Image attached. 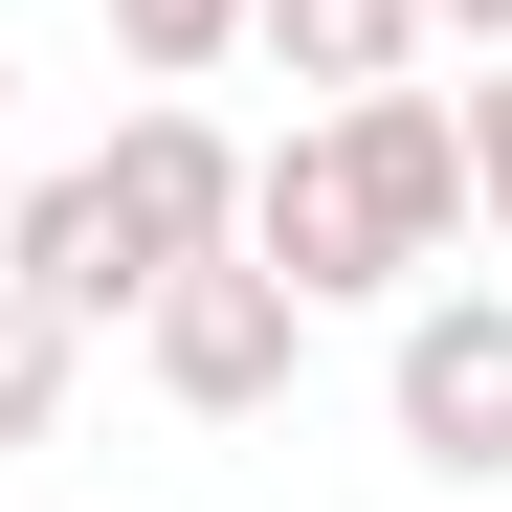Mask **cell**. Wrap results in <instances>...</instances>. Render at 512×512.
<instances>
[{
    "instance_id": "6da1fadb",
    "label": "cell",
    "mask_w": 512,
    "mask_h": 512,
    "mask_svg": "<svg viewBox=\"0 0 512 512\" xmlns=\"http://www.w3.org/2000/svg\"><path fill=\"white\" fill-rule=\"evenodd\" d=\"M468 245V134H446V90H334L312 134H268L245 156V268H268L290 312H357V290H423Z\"/></svg>"
},
{
    "instance_id": "7a4b0ae2",
    "label": "cell",
    "mask_w": 512,
    "mask_h": 512,
    "mask_svg": "<svg viewBox=\"0 0 512 512\" xmlns=\"http://www.w3.org/2000/svg\"><path fill=\"white\" fill-rule=\"evenodd\" d=\"M201 245H245V134L156 90V112H112V156L0 201V290H45L67 334H134L156 268H201Z\"/></svg>"
},
{
    "instance_id": "3957f363",
    "label": "cell",
    "mask_w": 512,
    "mask_h": 512,
    "mask_svg": "<svg viewBox=\"0 0 512 512\" xmlns=\"http://www.w3.org/2000/svg\"><path fill=\"white\" fill-rule=\"evenodd\" d=\"M379 401H401V446L446 468V490H512V268H468V290H401V357H379Z\"/></svg>"
},
{
    "instance_id": "277c9868",
    "label": "cell",
    "mask_w": 512,
    "mask_h": 512,
    "mask_svg": "<svg viewBox=\"0 0 512 512\" xmlns=\"http://www.w3.org/2000/svg\"><path fill=\"white\" fill-rule=\"evenodd\" d=\"M134 357H156V401H179V423H268V401H290V357H312V312L245 268V245H201V268H156Z\"/></svg>"
},
{
    "instance_id": "5b68a950",
    "label": "cell",
    "mask_w": 512,
    "mask_h": 512,
    "mask_svg": "<svg viewBox=\"0 0 512 512\" xmlns=\"http://www.w3.org/2000/svg\"><path fill=\"white\" fill-rule=\"evenodd\" d=\"M245 45L334 112V90H401V67H423V0H245Z\"/></svg>"
},
{
    "instance_id": "8992f818",
    "label": "cell",
    "mask_w": 512,
    "mask_h": 512,
    "mask_svg": "<svg viewBox=\"0 0 512 512\" xmlns=\"http://www.w3.org/2000/svg\"><path fill=\"white\" fill-rule=\"evenodd\" d=\"M67 379H90V334H67L45 290H0V446H45V423H67Z\"/></svg>"
},
{
    "instance_id": "52a82bcc",
    "label": "cell",
    "mask_w": 512,
    "mask_h": 512,
    "mask_svg": "<svg viewBox=\"0 0 512 512\" xmlns=\"http://www.w3.org/2000/svg\"><path fill=\"white\" fill-rule=\"evenodd\" d=\"M223 45H245V0H112V67H134V90H201Z\"/></svg>"
},
{
    "instance_id": "ba28073f",
    "label": "cell",
    "mask_w": 512,
    "mask_h": 512,
    "mask_svg": "<svg viewBox=\"0 0 512 512\" xmlns=\"http://www.w3.org/2000/svg\"><path fill=\"white\" fill-rule=\"evenodd\" d=\"M446 134H468V223L512 245V45H490V67H468V90H446Z\"/></svg>"
},
{
    "instance_id": "9c48e42d",
    "label": "cell",
    "mask_w": 512,
    "mask_h": 512,
    "mask_svg": "<svg viewBox=\"0 0 512 512\" xmlns=\"http://www.w3.org/2000/svg\"><path fill=\"white\" fill-rule=\"evenodd\" d=\"M423 45H468V67H490V45H512V0H423Z\"/></svg>"
},
{
    "instance_id": "30bf717a",
    "label": "cell",
    "mask_w": 512,
    "mask_h": 512,
    "mask_svg": "<svg viewBox=\"0 0 512 512\" xmlns=\"http://www.w3.org/2000/svg\"><path fill=\"white\" fill-rule=\"evenodd\" d=\"M0 112H23V45H0ZM0 201H23V156H0Z\"/></svg>"
}]
</instances>
